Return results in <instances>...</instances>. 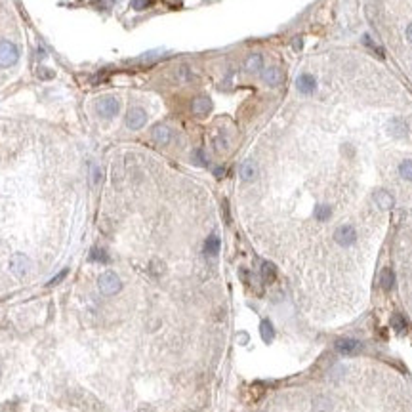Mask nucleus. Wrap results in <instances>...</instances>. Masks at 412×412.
I'll list each match as a JSON object with an SVG mask.
<instances>
[{
  "instance_id": "2",
  "label": "nucleus",
  "mask_w": 412,
  "mask_h": 412,
  "mask_svg": "<svg viewBox=\"0 0 412 412\" xmlns=\"http://www.w3.org/2000/svg\"><path fill=\"white\" fill-rule=\"evenodd\" d=\"M19 59V50L10 40H0V69H8L16 65Z\"/></svg>"
},
{
  "instance_id": "31",
  "label": "nucleus",
  "mask_w": 412,
  "mask_h": 412,
  "mask_svg": "<svg viewBox=\"0 0 412 412\" xmlns=\"http://www.w3.org/2000/svg\"><path fill=\"white\" fill-rule=\"evenodd\" d=\"M67 273H69V269H63V271H59V275H55L50 283H48V286H55L57 283H61V281L67 277Z\"/></svg>"
},
{
  "instance_id": "5",
  "label": "nucleus",
  "mask_w": 412,
  "mask_h": 412,
  "mask_svg": "<svg viewBox=\"0 0 412 412\" xmlns=\"http://www.w3.org/2000/svg\"><path fill=\"white\" fill-rule=\"evenodd\" d=\"M147 122V113L141 107H132L126 115V126L130 130H139Z\"/></svg>"
},
{
  "instance_id": "24",
  "label": "nucleus",
  "mask_w": 412,
  "mask_h": 412,
  "mask_svg": "<svg viewBox=\"0 0 412 412\" xmlns=\"http://www.w3.org/2000/svg\"><path fill=\"white\" fill-rule=\"evenodd\" d=\"M399 174H401V178L407 181H412V158H407V160H403L401 162V166H399Z\"/></svg>"
},
{
  "instance_id": "27",
  "label": "nucleus",
  "mask_w": 412,
  "mask_h": 412,
  "mask_svg": "<svg viewBox=\"0 0 412 412\" xmlns=\"http://www.w3.org/2000/svg\"><path fill=\"white\" fill-rule=\"evenodd\" d=\"M362 42H364V46L372 48V52H376V53H378L380 57H384V50H382V48H380L378 44H374V40H372V38H370L368 34H364V36H362Z\"/></svg>"
},
{
  "instance_id": "28",
  "label": "nucleus",
  "mask_w": 412,
  "mask_h": 412,
  "mask_svg": "<svg viewBox=\"0 0 412 412\" xmlns=\"http://www.w3.org/2000/svg\"><path fill=\"white\" fill-rule=\"evenodd\" d=\"M214 147H216L218 151H225V149H227L225 137H223V136H216V137H214Z\"/></svg>"
},
{
  "instance_id": "4",
  "label": "nucleus",
  "mask_w": 412,
  "mask_h": 412,
  "mask_svg": "<svg viewBox=\"0 0 412 412\" xmlns=\"http://www.w3.org/2000/svg\"><path fill=\"white\" fill-rule=\"evenodd\" d=\"M119 111H120V103L113 96H105L98 102V113L103 119H113V117L119 115Z\"/></svg>"
},
{
  "instance_id": "7",
  "label": "nucleus",
  "mask_w": 412,
  "mask_h": 412,
  "mask_svg": "<svg viewBox=\"0 0 412 412\" xmlns=\"http://www.w3.org/2000/svg\"><path fill=\"white\" fill-rule=\"evenodd\" d=\"M336 349L342 355H353L360 349V342L355 338H342L336 342Z\"/></svg>"
},
{
  "instance_id": "30",
  "label": "nucleus",
  "mask_w": 412,
  "mask_h": 412,
  "mask_svg": "<svg viewBox=\"0 0 412 412\" xmlns=\"http://www.w3.org/2000/svg\"><path fill=\"white\" fill-rule=\"evenodd\" d=\"M193 158H195V162H197V164H201V166H206V164H208L205 151H201V149H199V151H195V156H193Z\"/></svg>"
},
{
  "instance_id": "33",
  "label": "nucleus",
  "mask_w": 412,
  "mask_h": 412,
  "mask_svg": "<svg viewBox=\"0 0 412 412\" xmlns=\"http://www.w3.org/2000/svg\"><path fill=\"white\" fill-rule=\"evenodd\" d=\"M407 38H409V42H412V23L407 27Z\"/></svg>"
},
{
  "instance_id": "34",
  "label": "nucleus",
  "mask_w": 412,
  "mask_h": 412,
  "mask_svg": "<svg viewBox=\"0 0 412 412\" xmlns=\"http://www.w3.org/2000/svg\"><path fill=\"white\" fill-rule=\"evenodd\" d=\"M38 55H40V59H44L46 57V52L42 50V48H38Z\"/></svg>"
},
{
  "instance_id": "25",
  "label": "nucleus",
  "mask_w": 412,
  "mask_h": 412,
  "mask_svg": "<svg viewBox=\"0 0 412 412\" xmlns=\"http://www.w3.org/2000/svg\"><path fill=\"white\" fill-rule=\"evenodd\" d=\"M90 261H98V263H105V261H109V256H107V252L103 250V248H92L90 250Z\"/></svg>"
},
{
  "instance_id": "21",
  "label": "nucleus",
  "mask_w": 412,
  "mask_h": 412,
  "mask_svg": "<svg viewBox=\"0 0 412 412\" xmlns=\"http://www.w3.org/2000/svg\"><path fill=\"white\" fill-rule=\"evenodd\" d=\"M393 283H395V275L391 269H384L382 275H380V284L384 290H391L393 288Z\"/></svg>"
},
{
  "instance_id": "1",
  "label": "nucleus",
  "mask_w": 412,
  "mask_h": 412,
  "mask_svg": "<svg viewBox=\"0 0 412 412\" xmlns=\"http://www.w3.org/2000/svg\"><path fill=\"white\" fill-rule=\"evenodd\" d=\"M98 288H100V292L105 294V296H115L117 292H120L122 283H120V279H119L117 273L105 271L103 275H100V279H98Z\"/></svg>"
},
{
  "instance_id": "10",
  "label": "nucleus",
  "mask_w": 412,
  "mask_h": 412,
  "mask_svg": "<svg viewBox=\"0 0 412 412\" xmlns=\"http://www.w3.org/2000/svg\"><path fill=\"white\" fill-rule=\"evenodd\" d=\"M191 109H193V113H195L197 117H206V115L212 111V100L206 98V96H199V98L193 100Z\"/></svg>"
},
{
  "instance_id": "20",
  "label": "nucleus",
  "mask_w": 412,
  "mask_h": 412,
  "mask_svg": "<svg viewBox=\"0 0 412 412\" xmlns=\"http://www.w3.org/2000/svg\"><path fill=\"white\" fill-rule=\"evenodd\" d=\"M391 326H393V330H395L397 334H405V332H407V321H405V317L399 315V313H395V315L391 317Z\"/></svg>"
},
{
  "instance_id": "8",
  "label": "nucleus",
  "mask_w": 412,
  "mask_h": 412,
  "mask_svg": "<svg viewBox=\"0 0 412 412\" xmlns=\"http://www.w3.org/2000/svg\"><path fill=\"white\" fill-rule=\"evenodd\" d=\"M296 88H298V92H300V94H304V96H311V94L315 92V88H317V80H315L313 75L304 73V75H300L298 80H296Z\"/></svg>"
},
{
  "instance_id": "9",
  "label": "nucleus",
  "mask_w": 412,
  "mask_h": 412,
  "mask_svg": "<svg viewBox=\"0 0 412 412\" xmlns=\"http://www.w3.org/2000/svg\"><path fill=\"white\" fill-rule=\"evenodd\" d=\"M151 137H153L154 143L158 145H166L170 139H172V132L166 124H154L151 128Z\"/></svg>"
},
{
  "instance_id": "14",
  "label": "nucleus",
  "mask_w": 412,
  "mask_h": 412,
  "mask_svg": "<svg viewBox=\"0 0 412 412\" xmlns=\"http://www.w3.org/2000/svg\"><path fill=\"white\" fill-rule=\"evenodd\" d=\"M261 78H263V82H265L267 86H277V84L283 82V73H281L277 67H269V69H265V71L261 73Z\"/></svg>"
},
{
  "instance_id": "3",
  "label": "nucleus",
  "mask_w": 412,
  "mask_h": 412,
  "mask_svg": "<svg viewBox=\"0 0 412 412\" xmlns=\"http://www.w3.org/2000/svg\"><path fill=\"white\" fill-rule=\"evenodd\" d=\"M10 271H12L17 279H23L27 273L31 271V259H29L25 254H21V252L14 254L12 259H10Z\"/></svg>"
},
{
  "instance_id": "17",
  "label": "nucleus",
  "mask_w": 412,
  "mask_h": 412,
  "mask_svg": "<svg viewBox=\"0 0 412 412\" xmlns=\"http://www.w3.org/2000/svg\"><path fill=\"white\" fill-rule=\"evenodd\" d=\"M259 334H261V338H263L265 343H271V342H273V338H275V328H273L271 321H267V319L261 321V325H259Z\"/></svg>"
},
{
  "instance_id": "12",
  "label": "nucleus",
  "mask_w": 412,
  "mask_h": 412,
  "mask_svg": "<svg viewBox=\"0 0 412 412\" xmlns=\"http://www.w3.org/2000/svg\"><path fill=\"white\" fill-rule=\"evenodd\" d=\"M239 176L242 181H254L258 176V166L254 160H244L240 164V170H239Z\"/></svg>"
},
{
  "instance_id": "23",
  "label": "nucleus",
  "mask_w": 412,
  "mask_h": 412,
  "mask_svg": "<svg viewBox=\"0 0 412 412\" xmlns=\"http://www.w3.org/2000/svg\"><path fill=\"white\" fill-rule=\"evenodd\" d=\"M330 216H332V208L328 205H319L315 208V218H317L319 222H326Z\"/></svg>"
},
{
  "instance_id": "32",
  "label": "nucleus",
  "mask_w": 412,
  "mask_h": 412,
  "mask_svg": "<svg viewBox=\"0 0 412 412\" xmlns=\"http://www.w3.org/2000/svg\"><path fill=\"white\" fill-rule=\"evenodd\" d=\"M38 77H40V78H44V80H52V78L55 77V75H53V71H52V69H46V67H40V69H38Z\"/></svg>"
},
{
  "instance_id": "15",
  "label": "nucleus",
  "mask_w": 412,
  "mask_h": 412,
  "mask_svg": "<svg viewBox=\"0 0 412 412\" xmlns=\"http://www.w3.org/2000/svg\"><path fill=\"white\" fill-rule=\"evenodd\" d=\"M220 246H222V240L218 235H210L205 242V254L208 258H216L218 252H220Z\"/></svg>"
},
{
  "instance_id": "19",
  "label": "nucleus",
  "mask_w": 412,
  "mask_h": 412,
  "mask_svg": "<svg viewBox=\"0 0 412 412\" xmlns=\"http://www.w3.org/2000/svg\"><path fill=\"white\" fill-rule=\"evenodd\" d=\"M275 277H277V267L271 261H263L261 263V279L265 283H271V281H275Z\"/></svg>"
},
{
  "instance_id": "16",
  "label": "nucleus",
  "mask_w": 412,
  "mask_h": 412,
  "mask_svg": "<svg viewBox=\"0 0 412 412\" xmlns=\"http://www.w3.org/2000/svg\"><path fill=\"white\" fill-rule=\"evenodd\" d=\"M261 67H263V57H261L259 53H252V55H248V57H246V61H244V69H246L248 73H259V71H261Z\"/></svg>"
},
{
  "instance_id": "26",
  "label": "nucleus",
  "mask_w": 412,
  "mask_h": 412,
  "mask_svg": "<svg viewBox=\"0 0 412 412\" xmlns=\"http://www.w3.org/2000/svg\"><path fill=\"white\" fill-rule=\"evenodd\" d=\"M102 180H103L102 168H100L98 164H92V166H90V183H92V185H98Z\"/></svg>"
},
{
  "instance_id": "18",
  "label": "nucleus",
  "mask_w": 412,
  "mask_h": 412,
  "mask_svg": "<svg viewBox=\"0 0 412 412\" xmlns=\"http://www.w3.org/2000/svg\"><path fill=\"white\" fill-rule=\"evenodd\" d=\"M334 405L328 397H315L313 399V411L315 412H332Z\"/></svg>"
},
{
  "instance_id": "22",
  "label": "nucleus",
  "mask_w": 412,
  "mask_h": 412,
  "mask_svg": "<svg viewBox=\"0 0 412 412\" xmlns=\"http://www.w3.org/2000/svg\"><path fill=\"white\" fill-rule=\"evenodd\" d=\"M176 78H178L180 82H193L197 77H195V73H193L187 65H181L180 69L176 71Z\"/></svg>"
},
{
  "instance_id": "29",
  "label": "nucleus",
  "mask_w": 412,
  "mask_h": 412,
  "mask_svg": "<svg viewBox=\"0 0 412 412\" xmlns=\"http://www.w3.org/2000/svg\"><path fill=\"white\" fill-rule=\"evenodd\" d=\"M149 4H151V0H132V8H134V10H137V12H141V10L149 8Z\"/></svg>"
},
{
  "instance_id": "13",
  "label": "nucleus",
  "mask_w": 412,
  "mask_h": 412,
  "mask_svg": "<svg viewBox=\"0 0 412 412\" xmlns=\"http://www.w3.org/2000/svg\"><path fill=\"white\" fill-rule=\"evenodd\" d=\"M374 203H376V206H378L380 210H391V208H393V197H391L389 191L380 189V191L374 193Z\"/></svg>"
},
{
  "instance_id": "6",
  "label": "nucleus",
  "mask_w": 412,
  "mask_h": 412,
  "mask_svg": "<svg viewBox=\"0 0 412 412\" xmlns=\"http://www.w3.org/2000/svg\"><path fill=\"white\" fill-rule=\"evenodd\" d=\"M334 240L340 246L347 248V246H351L357 240V233H355V229L351 225H340L334 233Z\"/></svg>"
},
{
  "instance_id": "11",
  "label": "nucleus",
  "mask_w": 412,
  "mask_h": 412,
  "mask_svg": "<svg viewBox=\"0 0 412 412\" xmlns=\"http://www.w3.org/2000/svg\"><path fill=\"white\" fill-rule=\"evenodd\" d=\"M387 132L393 137H407L409 136V124L403 119H391L387 124Z\"/></svg>"
}]
</instances>
